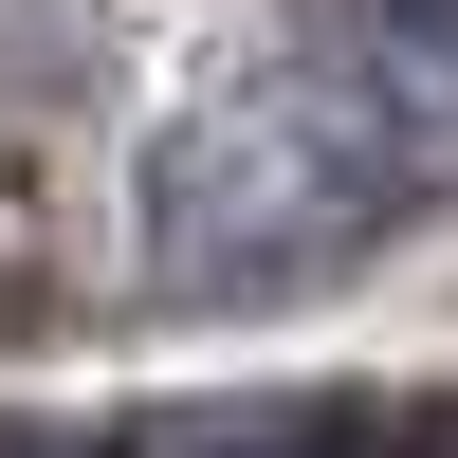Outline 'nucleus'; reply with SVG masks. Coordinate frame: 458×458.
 Here are the masks:
<instances>
[{"mask_svg":"<svg viewBox=\"0 0 458 458\" xmlns=\"http://www.w3.org/2000/svg\"><path fill=\"white\" fill-rule=\"evenodd\" d=\"M403 202H422V165H403L386 92L349 73V37H257V55H202L165 92V129L129 165V257H147V293L220 312V293L349 276Z\"/></svg>","mask_w":458,"mask_h":458,"instance_id":"1","label":"nucleus"}]
</instances>
